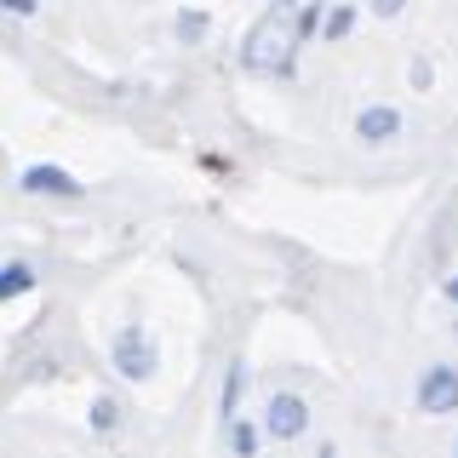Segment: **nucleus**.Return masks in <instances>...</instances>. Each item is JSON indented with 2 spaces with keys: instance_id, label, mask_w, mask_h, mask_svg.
Here are the masks:
<instances>
[{
  "instance_id": "7",
  "label": "nucleus",
  "mask_w": 458,
  "mask_h": 458,
  "mask_svg": "<svg viewBox=\"0 0 458 458\" xmlns=\"http://www.w3.org/2000/svg\"><path fill=\"white\" fill-rule=\"evenodd\" d=\"M35 286V276H29L23 264H12V269H0V298H18V293H29Z\"/></svg>"
},
{
  "instance_id": "3",
  "label": "nucleus",
  "mask_w": 458,
  "mask_h": 458,
  "mask_svg": "<svg viewBox=\"0 0 458 458\" xmlns=\"http://www.w3.org/2000/svg\"><path fill=\"white\" fill-rule=\"evenodd\" d=\"M114 361H121L126 378H143V372H155V350H149V338L121 333V344H114Z\"/></svg>"
},
{
  "instance_id": "4",
  "label": "nucleus",
  "mask_w": 458,
  "mask_h": 458,
  "mask_svg": "<svg viewBox=\"0 0 458 458\" xmlns=\"http://www.w3.org/2000/svg\"><path fill=\"white\" fill-rule=\"evenodd\" d=\"M23 190H35V195H81V183L69 178V172H57V166H29Z\"/></svg>"
},
{
  "instance_id": "6",
  "label": "nucleus",
  "mask_w": 458,
  "mask_h": 458,
  "mask_svg": "<svg viewBox=\"0 0 458 458\" xmlns=\"http://www.w3.org/2000/svg\"><path fill=\"white\" fill-rule=\"evenodd\" d=\"M395 126H401L395 109H367V114H361V138H390Z\"/></svg>"
},
{
  "instance_id": "9",
  "label": "nucleus",
  "mask_w": 458,
  "mask_h": 458,
  "mask_svg": "<svg viewBox=\"0 0 458 458\" xmlns=\"http://www.w3.org/2000/svg\"><path fill=\"white\" fill-rule=\"evenodd\" d=\"M378 12H384V18H395V12H401V0H378Z\"/></svg>"
},
{
  "instance_id": "1",
  "label": "nucleus",
  "mask_w": 458,
  "mask_h": 458,
  "mask_svg": "<svg viewBox=\"0 0 458 458\" xmlns=\"http://www.w3.org/2000/svg\"><path fill=\"white\" fill-rule=\"evenodd\" d=\"M298 29H304V12H298V0H276V6L258 18V29L247 35V52H241L252 75H281V69H293Z\"/></svg>"
},
{
  "instance_id": "10",
  "label": "nucleus",
  "mask_w": 458,
  "mask_h": 458,
  "mask_svg": "<svg viewBox=\"0 0 458 458\" xmlns=\"http://www.w3.org/2000/svg\"><path fill=\"white\" fill-rule=\"evenodd\" d=\"M447 298H458V281H447Z\"/></svg>"
},
{
  "instance_id": "2",
  "label": "nucleus",
  "mask_w": 458,
  "mask_h": 458,
  "mask_svg": "<svg viewBox=\"0 0 458 458\" xmlns=\"http://www.w3.org/2000/svg\"><path fill=\"white\" fill-rule=\"evenodd\" d=\"M419 407L424 412H453L458 407V372H447V367L429 372V378L419 384Z\"/></svg>"
},
{
  "instance_id": "5",
  "label": "nucleus",
  "mask_w": 458,
  "mask_h": 458,
  "mask_svg": "<svg viewBox=\"0 0 458 458\" xmlns=\"http://www.w3.org/2000/svg\"><path fill=\"white\" fill-rule=\"evenodd\" d=\"M298 429H304V401L276 395L269 401V436H298Z\"/></svg>"
},
{
  "instance_id": "8",
  "label": "nucleus",
  "mask_w": 458,
  "mask_h": 458,
  "mask_svg": "<svg viewBox=\"0 0 458 458\" xmlns=\"http://www.w3.org/2000/svg\"><path fill=\"white\" fill-rule=\"evenodd\" d=\"M6 12H35V0H0Z\"/></svg>"
}]
</instances>
